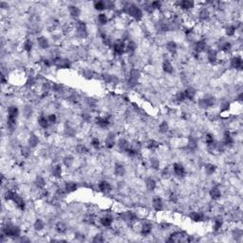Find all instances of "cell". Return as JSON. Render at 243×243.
<instances>
[{"instance_id": "obj_1", "label": "cell", "mask_w": 243, "mask_h": 243, "mask_svg": "<svg viewBox=\"0 0 243 243\" xmlns=\"http://www.w3.org/2000/svg\"><path fill=\"white\" fill-rule=\"evenodd\" d=\"M2 233H4L7 237H19L21 235V229L14 224L7 223L2 229Z\"/></svg>"}, {"instance_id": "obj_2", "label": "cell", "mask_w": 243, "mask_h": 243, "mask_svg": "<svg viewBox=\"0 0 243 243\" xmlns=\"http://www.w3.org/2000/svg\"><path fill=\"white\" fill-rule=\"evenodd\" d=\"M125 10L126 14L129 16H131L132 18H134L135 20L139 21L142 18V15H143L142 10L138 6L134 5V4H129L127 7L125 8Z\"/></svg>"}, {"instance_id": "obj_3", "label": "cell", "mask_w": 243, "mask_h": 243, "mask_svg": "<svg viewBox=\"0 0 243 243\" xmlns=\"http://www.w3.org/2000/svg\"><path fill=\"white\" fill-rule=\"evenodd\" d=\"M76 30H77V34L81 38H86L87 36V28L86 25L85 24V22L83 21H78L76 23Z\"/></svg>"}, {"instance_id": "obj_4", "label": "cell", "mask_w": 243, "mask_h": 243, "mask_svg": "<svg viewBox=\"0 0 243 243\" xmlns=\"http://www.w3.org/2000/svg\"><path fill=\"white\" fill-rule=\"evenodd\" d=\"M198 106L201 108H208L214 106V98L212 96H206L198 101Z\"/></svg>"}, {"instance_id": "obj_5", "label": "cell", "mask_w": 243, "mask_h": 243, "mask_svg": "<svg viewBox=\"0 0 243 243\" xmlns=\"http://www.w3.org/2000/svg\"><path fill=\"white\" fill-rule=\"evenodd\" d=\"M12 201L15 204L16 208H18L19 210H21V211L25 210V208H26V202L24 201V198L22 197V196H20L19 194H17V193L15 194L14 200Z\"/></svg>"}, {"instance_id": "obj_6", "label": "cell", "mask_w": 243, "mask_h": 243, "mask_svg": "<svg viewBox=\"0 0 243 243\" xmlns=\"http://www.w3.org/2000/svg\"><path fill=\"white\" fill-rule=\"evenodd\" d=\"M173 172L179 178H182L185 176V168L181 163L179 162H175L173 164Z\"/></svg>"}, {"instance_id": "obj_7", "label": "cell", "mask_w": 243, "mask_h": 243, "mask_svg": "<svg viewBox=\"0 0 243 243\" xmlns=\"http://www.w3.org/2000/svg\"><path fill=\"white\" fill-rule=\"evenodd\" d=\"M242 58L240 56H234L230 60V67L235 70H241L242 69Z\"/></svg>"}, {"instance_id": "obj_8", "label": "cell", "mask_w": 243, "mask_h": 243, "mask_svg": "<svg viewBox=\"0 0 243 243\" xmlns=\"http://www.w3.org/2000/svg\"><path fill=\"white\" fill-rule=\"evenodd\" d=\"M152 206L154 208V210L157 212H160L162 210L163 208V201L161 200V197H153V200H152Z\"/></svg>"}, {"instance_id": "obj_9", "label": "cell", "mask_w": 243, "mask_h": 243, "mask_svg": "<svg viewBox=\"0 0 243 243\" xmlns=\"http://www.w3.org/2000/svg\"><path fill=\"white\" fill-rule=\"evenodd\" d=\"M112 49H113V51L116 54L121 55V54H123L125 51V45L124 42L118 41V42L114 43L113 45H112Z\"/></svg>"}, {"instance_id": "obj_10", "label": "cell", "mask_w": 243, "mask_h": 243, "mask_svg": "<svg viewBox=\"0 0 243 243\" xmlns=\"http://www.w3.org/2000/svg\"><path fill=\"white\" fill-rule=\"evenodd\" d=\"M98 188L102 193H109L112 190V186L107 181H101L98 184Z\"/></svg>"}, {"instance_id": "obj_11", "label": "cell", "mask_w": 243, "mask_h": 243, "mask_svg": "<svg viewBox=\"0 0 243 243\" xmlns=\"http://www.w3.org/2000/svg\"><path fill=\"white\" fill-rule=\"evenodd\" d=\"M51 174L53 176V178L55 179H60L62 177V174H63V168H62V165L60 163H57V164H54L52 168H51Z\"/></svg>"}, {"instance_id": "obj_12", "label": "cell", "mask_w": 243, "mask_h": 243, "mask_svg": "<svg viewBox=\"0 0 243 243\" xmlns=\"http://www.w3.org/2000/svg\"><path fill=\"white\" fill-rule=\"evenodd\" d=\"M95 121H96V125L101 128H106L110 124V120L107 117H97Z\"/></svg>"}, {"instance_id": "obj_13", "label": "cell", "mask_w": 243, "mask_h": 243, "mask_svg": "<svg viewBox=\"0 0 243 243\" xmlns=\"http://www.w3.org/2000/svg\"><path fill=\"white\" fill-rule=\"evenodd\" d=\"M189 217L193 220L194 222H201L202 220H204V214L201 212H197L194 211L189 214Z\"/></svg>"}, {"instance_id": "obj_14", "label": "cell", "mask_w": 243, "mask_h": 243, "mask_svg": "<svg viewBox=\"0 0 243 243\" xmlns=\"http://www.w3.org/2000/svg\"><path fill=\"white\" fill-rule=\"evenodd\" d=\"M78 189V185L74 181H67L65 184V191L67 193H73Z\"/></svg>"}, {"instance_id": "obj_15", "label": "cell", "mask_w": 243, "mask_h": 243, "mask_svg": "<svg viewBox=\"0 0 243 243\" xmlns=\"http://www.w3.org/2000/svg\"><path fill=\"white\" fill-rule=\"evenodd\" d=\"M195 6V3L193 1H188V0H183L179 3V8H181L183 10H192Z\"/></svg>"}, {"instance_id": "obj_16", "label": "cell", "mask_w": 243, "mask_h": 243, "mask_svg": "<svg viewBox=\"0 0 243 243\" xmlns=\"http://www.w3.org/2000/svg\"><path fill=\"white\" fill-rule=\"evenodd\" d=\"M206 48H207V44L204 40H198L195 45V50L197 53L203 52L206 50Z\"/></svg>"}, {"instance_id": "obj_17", "label": "cell", "mask_w": 243, "mask_h": 243, "mask_svg": "<svg viewBox=\"0 0 243 243\" xmlns=\"http://www.w3.org/2000/svg\"><path fill=\"white\" fill-rule=\"evenodd\" d=\"M207 58H208V61L211 64H215L218 60L217 51L215 50H210L207 52Z\"/></svg>"}, {"instance_id": "obj_18", "label": "cell", "mask_w": 243, "mask_h": 243, "mask_svg": "<svg viewBox=\"0 0 243 243\" xmlns=\"http://www.w3.org/2000/svg\"><path fill=\"white\" fill-rule=\"evenodd\" d=\"M209 195L211 197L213 200H218L221 197V191L218 188V187L215 186V187H212L211 189H210V192H209Z\"/></svg>"}, {"instance_id": "obj_19", "label": "cell", "mask_w": 243, "mask_h": 243, "mask_svg": "<svg viewBox=\"0 0 243 243\" xmlns=\"http://www.w3.org/2000/svg\"><path fill=\"white\" fill-rule=\"evenodd\" d=\"M18 116H19V109L16 106H12L8 108V118L17 119Z\"/></svg>"}, {"instance_id": "obj_20", "label": "cell", "mask_w": 243, "mask_h": 243, "mask_svg": "<svg viewBox=\"0 0 243 243\" xmlns=\"http://www.w3.org/2000/svg\"><path fill=\"white\" fill-rule=\"evenodd\" d=\"M114 173L118 177H121L125 174V167L124 164L121 163H116L114 167Z\"/></svg>"}, {"instance_id": "obj_21", "label": "cell", "mask_w": 243, "mask_h": 243, "mask_svg": "<svg viewBox=\"0 0 243 243\" xmlns=\"http://www.w3.org/2000/svg\"><path fill=\"white\" fill-rule=\"evenodd\" d=\"M37 44H38L39 48H41L43 50H46V49H48L50 47L49 40L46 37H44V36H40V37L37 38Z\"/></svg>"}, {"instance_id": "obj_22", "label": "cell", "mask_w": 243, "mask_h": 243, "mask_svg": "<svg viewBox=\"0 0 243 243\" xmlns=\"http://www.w3.org/2000/svg\"><path fill=\"white\" fill-rule=\"evenodd\" d=\"M161 68H162V70L165 72V73H172L173 70H174V68H173V66L171 64V62L169 60H164L162 62V66H161Z\"/></svg>"}, {"instance_id": "obj_23", "label": "cell", "mask_w": 243, "mask_h": 243, "mask_svg": "<svg viewBox=\"0 0 243 243\" xmlns=\"http://www.w3.org/2000/svg\"><path fill=\"white\" fill-rule=\"evenodd\" d=\"M184 94H185V97L187 100H193V99L195 98L196 94H197V90H195L194 87H187L186 90H184Z\"/></svg>"}, {"instance_id": "obj_24", "label": "cell", "mask_w": 243, "mask_h": 243, "mask_svg": "<svg viewBox=\"0 0 243 243\" xmlns=\"http://www.w3.org/2000/svg\"><path fill=\"white\" fill-rule=\"evenodd\" d=\"M152 225L148 222L145 223V224H142L141 227V234L142 236H148L151 234V232H152Z\"/></svg>"}, {"instance_id": "obj_25", "label": "cell", "mask_w": 243, "mask_h": 243, "mask_svg": "<svg viewBox=\"0 0 243 243\" xmlns=\"http://www.w3.org/2000/svg\"><path fill=\"white\" fill-rule=\"evenodd\" d=\"M28 142H29V146L34 148V147H36L39 143V139L36 135L34 134H30L29 139H28Z\"/></svg>"}, {"instance_id": "obj_26", "label": "cell", "mask_w": 243, "mask_h": 243, "mask_svg": "<svg viewBox=\"0 0 243 243\" xmlns=\"http://www.w3.org/2000/svg\"><path fill=\"white\" fill-rule=\"evenodd\" d=\"M145 186L148 191H154L157 187V182L152 178H147L145 180Z\"/></svg>"}, {"instance_id": "obj_27", "label": "cell", "mask_w": 243, "mask_h": 243, "mask_svg": "<svg viewBox=\"0 0 243 243\" xmlns=\"http://www.w3.org/2000/svg\"><path fill=\"white\" fill-rule=\"evenodd\" d=\"M105 143H106V146L107 148H112L114 145H115V136L114 134L110 133L105 140Z\"/></svg>"}, {"instance_id": "obj_28", "label": "cell", "mask_w": 243, "mask_h": 243, "mask_svg": "<svg viewBox=\"0 0 243 243\" xmlns=\"http://www.w3.org/2000/svg\"><path fill=\"white\" fill-rule=\"evenodd\" d=\"M234 143V138L229 131H226L223 135V145H231Z\"/></svg>"}, {"instance_id": "obj_29", "label": "cell", "mask_w": 243, "mask_h": 243, "mask_svg": "<svg viewBox=\"0 0 243 243\" xmlns=\"http://www.w3.org/2000/svg\"><path fill=\"white\" fill-rule=\"evenodd\" d=\"M121 217L125 221H133V220L136 219V215L132 212H125L123 214H121Z\"/></svg>"}, {"instance_id": "obj_30", "label": "cell", "mask_w": 243, "mask_h": 243, "mask_svg": "<svg viewBox=\"0 0 243 243\" xmlns=\"http://www.w3.org/2000/svg\"><path fill=\"white\" fill-rule=\"evenodd\" d=\"M223 226V219L220 217H217L214 219L213 221V229L214 231H218L222 228Z\"/></svg>"}, {"instance_id": "obj_31", "label": "cell", "mask_w": 243, "mask_h": 243, "mask_svg": "<svg viewBox=\"0 0 243 243\" xmlns=\"http://www.w3.org/2000/svg\"><path fill=\"white\" fill-rule=\"evenodd\" d=\"M100 222H101V224H102L104 227H110V226L112 225V223H113V219H112L111 217H109V216H105V217H101Z\"/></svg>"}, {"instance_id": "obj_32", "label": "cell", "mask_w": 243, "mask_h": 243, "mask_svg": "<svg viewBox=\"0 0 243 243\" xmlns=\"http://www.w3.org/2000/svg\"><path fill=\"white\" fill-rule=\"evenodd\" d=\"M198 17H200L201 20L205 21L210 17V12L207 8H202L201 9V10L198 12Z\"/></svg>"}, {"instance_id": "obj_33", "label": "cell", "mask_w": 243, "mask_h": 243, "mask_svg": "<svg viewBox=\"0 0 243 243\" xmlns=\"http://www.w3.org/2000/svg\"><path fill=\"white\" fill-rule=\"evenodd\" d=\"M35 185L38 189H44L45 188V186H46V181L45 179L43 178V177L41 176H37L36 177V179H35Z\"/></svg>"}, {"instance_id": "obj_34", "label": "cell", "mask_w": 243, "mask_h": 243, "mask_svg": "<svg viewBox=\"0 0 243 243\" xmlns=\"http://www.w3.org/2000/svg\"><path fill=\"white\" fill-rule=\"evenodd\" d=\"M69 12L72 17H78L81 14V10L76 6H70L69 8Z\"/></svg>"}, {"instance_id": "obj_35", "label": "cell", "mask_w": 243, "mask_h": 243, "mask_svg": "<svg viewBox=\"0 0 243 243\" xmlns=\"http://www.w3.org/2000/svg\"><path fill=\"white\" fill-rule=\"evenodd\" d=\"M38 125H39L42 128H48V126H49V125H50L48 118L45 117V116H43V115L40 116V117L38 118Z\"/></svg>"}, {"instance_id": "obj_36", "label": "cell", "mask_w": 243, "mask_h": 243, "mask_svg": "<svg viewBox=\"0 0 243 243\" xmlns=\"http://www.w3.org/2000/svg\"><path fill=\"white\" fill-rule=\"evenodd\" d=\"M217 167H216V165L213 164V163H207L205 165V167H204V170H205V173L207 175H212L215 173Z\"/></svg>"}, {"instance_id": "obj_37", "label": "cell", "mask_w": 243, "mask_h": 243, "mask_svg": "<svg viewBox=\"0 0 243 243\" xmlns=\"http://www.w3.org/2000/svg\"><path fill=\"white\" fill-rule=\"evenodd\" d=\"M140 77H141V72L137 69H133V70H130L128 78H131V79H133V80L138 81L140 79Z\"/></svg>"}, {"instance_id": "obj_38", "label": "cell", "mask_w": 243, "mask_h": 243, "mask_svg": "<svg viewBox=\"0 0 243 243\" xmlns=\"http://www.w3.org/2000/svg\"><path fill=\"white\" fill-rule=\"evenodd\" d=\"M34 228L35 231L40 232V231H42L44 228H45V223H44V221H43L42 219L38 218V219L35 220V222L34 224Z\"/></svg>"}, {"instance_id": "obj_39", "label": "cell", "mask_w": 243, "mask_h": 243, "mask_svg": "<svg viewBox=\"0 0 243 243\" xmlns=\"http://www.w3.org/2000/svg\"><path fill=\"white\" fill-rule=\"evenodd\" d=\"M166 50H168V52H170L171 54L176 53L177 51V44L174 41H170L166 44Z\"/></svg>"}, {"instance_id": "obj_40", "label": "cell", "mask_w": 243, "mask_h": 243, "mask_svg": "<svg viewBox=\"0 0 243 243\" xmlns=\"http://www.w3.org/2000/svg\"><path fill=\"white\" fill-rule=\"evenodd\" d=\"M97 20L99 22V24L101 25H106L107 22H108V17L106 14H99L98 16H97Z\"/></svg>"}, {"instance_id": "obj_41", "label": "cell", "mask_w": 243, "mask_h": 243, "mask_svg": "<svg viewBox=\"0 0 243 243\" xmlns=\"http://www.w3.org/2000/svg\"><path fill=\"white\" fill-rule=\"evenodd\" d=\"M16 192L14 191V190H7L4 194V198H5V201H13L14 200V197L15 196Z\"/></svg>"}, {"instance_id": "obj_42", "label": "cell", "mask_w": 243, "mask_h": 243, "mask_svg": "<svg viewBox=\"0 0 243 243\" xmlns=\"http://www.w3.org/2000/svg\"><path fill=\"white\" fill-rule=\"evenodd\" d=\"M187 146H188L189 149L191 150H194L197 148V140L194 137H190L189 138V141H188V143H187Z\"/></svg>"}, {"instance_id": "obj_43", "label": "cell", "mask_w": 243, "mask_h": 243, "mask_svg": "<svg viewBox=\"0 0 243 243\" xmlns=\"http://www.w3.org/2000/svg\"><path fill=\"white\" fill-rule=\"evenodd\" d=\"M136 50H137V44L133 41H129L127 43V45L125 46V50H127L128 52H135Z\"/></svg>"}, {"instance_id": "obj_44", "label": "cell", "mask_w": 243, "mask_h": 243, "mask_svg": "<svg viewBox=\"0 0 243 243\" xmlns=\"http://www.w3.org/2000/svg\"><path fill=\"white\" fill-rule=\"evenodd\" d=\"M32 47H34V43H32V41L30 39H27L23 44V49L27 52H30L32 50Z\"/></svg>"}, {"instance_id": "obj_45", "label": "cell", "mask_w": 243, "mask_h": 243, "mask_svg": "<svg viewBox=\"0 0 243 243\" xmlns=\"http://www.w3.org/2000/svg\"><path fill=\"white\" fill-rule=\"evenodd\" d=\"M168 129H169V125H168L167 121H161L159 125V131L161 132V133H166V132L168 131Z\"/></svg>"}, {"instance_id": "obj_46", "label": "cell", "mask_w": 243, "mask_h": 243, "mask_svg": "<svg viewBox=\"0 0 243 243\" xmlns=\"http://www.w3.org/2000/svg\"><path fill=\"white\" fill-rule=\"evenodd\" d=\"M236 30H237V28L235 26L230 25V26L226 27V29H225V34L228 36H234L235 34H236Z\"/></svg>"}, {"instance_id": "obj_47", "label": "cell", "mask_w": 243, "mask_h": 243, "mask_svg": "<svg viewBox=\"0 0 243 243\" xmlns=\"http://www.w3.org/2000/svg\"><path fill=\"white\" fill-rule=\"evenodd\" d=\"M231 49H232V44L228 41L222 43L221 45H220V50L222 52H228L231 50Z\"/></svg>"}, {"instance_id": "obj_48", "label": "cell", "mask_w": 243, "mask_h": 243, "mask_svg": "<svg viewBox=\"0 0 243 243\" xmlns=\"http://www.w3.org/2000/svg\"><path fill=\"white\" fill-rule=\"evenodd\" d=\"M93 6H94L95 10H100V12H101V10H104L105 9H106V2H104V1H96V2H94Z\"/></svg>"}, {"instance_id": "obj_49", "label": "cell", "mask_w": 243, "mask_h": 243, "mask_svg": "<svg viewBox=\"0 0 243 243\" xmlns=\"http://www.w3.org/2000/svg\"><path fill=\"white\" fill-rule=\"evenodd\" d=\"M30 148L31 147H30V146H23L21 148V155L24 158H29L30 156V153H31Z\"/></svg>"}, {"instance_id": "obj_50", "label": "cell", "mask_w": 243, "mask_h": 243, "mask_svg": "<svg viewBox=\"0 0 243 243\" xmlns=\"http://www.w3.org/2000/svg\"><path fill=\"white\" fill-rule=\"evenodd\" d=\"M55 228H56V231L58 232V233H60V234H63V233H65L66 231H67V226L65 225L64 222H61V221L56 224Z\"/></svg>"}, {"instance_id": "obj_51", "label": "cell", "mask_w": 243, "mask_h": 243, "mask_svg": "<svg viewBox=\"0 0 243 243\" xmlns=\"http://www.w3.org/2000/svg\"><path fill=\"white\" fill-rule=\"evenodd\" d=\"M118 145H119V147H120L121 150H125V151L127 148L130 147V146H129L128 141H125V140H120V141H119V143H118Z\"/></svg>"}, {"instance_id": "obj_52", "label": "cell", "mask_w": 243, "mask_h": 243, "mask_svg": "<svg viewBox=\"0 0 243 243\" xmlns=\"http://www.w3.org/2000/svg\"><path fill=\"white\" fill-rule=\"evenodd\" d=\"M186 100V97L184 94V91H180L176 95V101L178 103H183Z\"/></svg>"}, {"instance_id": "obj_53", "label": "cell", "mask_w": 243, "mask_h": 243, "mask_svg": "<svg viewBox=\"0 0 243 243\" xmlns=\"http://www.w3.org/2000/svg\"><path fill=\"white\" fill-rule=\"evenodd\" d=\"M150 166L153 169H159L160 168V161L156 158H152L150 160Z\"/></svg>"}, {"instance_id": "obj_54", "label": "cell", "mask_w": 243, "mask_h": 243, "mask_svg": "<svg viewBox=\"0 0 243 243\" xmlns=\"http://www.w3.org/2000/svg\"><path fill=\"white\" fill-rule=\"evenodd\" d=\"M171 177V171L168 167H165L161 170V178L164 180H167Z\"/></svg>"}, {"instance_id": "obj_55", "label": "cell", "mask_w": 243, "mask_h": 243, "mask_svg": "<svg viewBox=\"0 0 243 243\" xmlns=\"http://www.w3.org/2000/svg\"><path fill=\"white\" fill-rule=\"evenodd\" d=\"M90 145H91V146L93 148L99 149V148H100V146H101V141H100V140H99L98 138L94 137V138H92V140L90 141Z\"/></svg>"}, {"instance_id": "obj_56", "label": "cell", "mask_w": 243, "mask_h": 243, "mask_svg": "<svg viewBox=\"0 0 243 243\" xmlns=\"http://www.w3.org/2000/svg\"><path fill=\"white\" fill-rule=\"evenodd\" d=\"M147 146L149 149L151 150H154V149H157L159 147V142L156 141H154V140H150L147 143Z\"/></svg>"}, {"instance_id": "obj_57", "label": "cell", "mask_w": 243, "mask_h": 243, "mask_svg": "<svg viewBox=\"0 0 243 243\" xmlns=\"http://www.w3.org/2000/svg\"><path fill=\"white\" fill-rule=\"evenodd\" d=\"M73 163V158L70 157V156H68V157H66L65 160H64V164L66 165L67 167H70L71 165Z\"/></svg>"}, {"instance_id": "obj_58", "label": "cell", "mask_w": 243, "mask_h": 243, "mask_svg": "<svg viewBox=\"0 0 243 243\" xmlns=\"http://www.w3.org/2000/svg\"><path fill=\"white\" fill-rule=\"evenodd\" d=\"M51 87H52V90L56 92H61L64 88L63 85H61V84H53V86Z\"/></svg>"}, {"instance_id": "obj_59", "label": "cell", "mask_w": 243, "mask_h": 243, "mask_svg": "<svg viewBox=\"0 0 243 243\" xmlns=\"http://www.w3.org/2000/svg\"><path fill=\"white\" fill-rule=\"evenodd\" d=\"M150 6H151V8H152L153 10H159V9L161 8V2H160V1H153L150 4Z\"/></svg>"}, {"instance_id": "obj_60", "label": "cell", "mask_w": 243, "mask_h": 243, "mask_svg": "<svg viewBox=\"0 0 243 243\" xmlns=\"http://www.w3.org/2000/svg\"><path fill=\"white\" fill-rule=\"evenodd\" d=\"M47 118L49 120V123L50 124H55L57 121V116L55 115V114H53V113L52 114H50Z\"/></svg>"}, {"instance_id": "obj_61", "label": "cell", "mask_w": 243, "mask_h": 243, "mask_svg": "<svg viewBox=\"0 0 243 243\" xmlns=\"http://www.w3.org/2000/svg\"><path fill=\"white\" fill-rule=\"evenodd\" d=\"M169 201H171V202H173V203H175V202H177L178 201V200H179V197H178V195L177 194H175V193H171L170 195H169Z\"/></svg>"}, {"instance_id": "obj_62", "label": "cell", "mask_w": 243, "mask_h": 243, "mask_svg": "<svg viewBox=\"0 0 243 243\" xmlns=\"http://www.w3.org/2000/svg\"><path fill=\"white\" fill-rule=\"evenodd\" d=\"M93 242H104L105 241V238L102 235H96L94 237V238L92 239Z\"/></svg>"}, {"instance_id": "obj_63", "label": "cell", "mask_w": 243, "mask_h": 243, "mask_svg": "<svg viewBox=\"0 0 243 243\" xmlns=\"http://www.w3.org/2000/svg\"><path fill=\"white\" fill-rule=\"evenodd\" d=\"M84 76L86 77V78H87V79H90V78H91L92 77V75H93V72L90 70H86L85 71H84Z\"/></svg>"}]
</instances>
